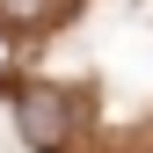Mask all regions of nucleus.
Listing matches in <instances>:
<instances>
[{"label": "nucleus", "mask_w": 153, "mask_h": 153, "mask_svg": "<svg viewBox=\"0 0 153 153\" xmlns=\"http://www.w3.org/2000/svg\"><path fill=\"white\" fill-rule=\"evenodd\" d=\"M15 131H22L29 153H66L73 102H66L59 88H22V95H15Z\"/></svg>", "instance_id": "1"}, {"label": "nucleus", "mask_w": 153, "mask_h": 153, "mask_svg": "<svg viewBox=\"0 0 153 153\" xmlns=\"http://www.w3.org/2000/svg\"><path fill=\"white\" fill-rule=\"evenodd\" d=\"M44 7H51V0H0L7 22H44Z\"/></svg>", "instance_id": "2"}]
</instances>
